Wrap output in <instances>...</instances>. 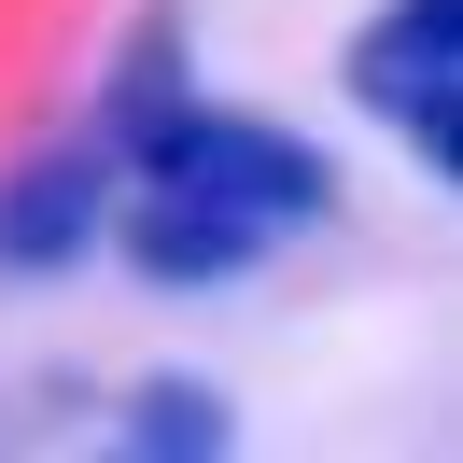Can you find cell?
Masks as SVG:
<instances>
[{"mask_svg": "<svg viewBox=\"0 0 463 463\" xmlns=\"http://www.w3.org/2000/svg\"><path fill=\"white\" fill-rule=\"evenodd\" d=\"M127 449H225V393L211 379H141L127 393Z\"/></svg>", "mask_w": 463, "mask_h": 463, "instance_id": "277c9868", "label": "cell"}, {"mask_svg": "<svg viewBox=\"0 0 463 463\" xmlns=\"http://www.w3.org/2000/svg\"><path fill=\"white\" fill-rule=\"evenodd\" d=\"M99 155L127 169V197L99 211V225H113L127 267L169 281V295L253 281L295 225L337 211L323 141H295L281 113H239V99H197V85H183V14H155V29L127 43V85H113Z\"/></svg>", "mask_w": 463, "mask_h": 463, "instance_id": "6da1fadb", "label": "cell"}, {"mask_svg": "<svg viewBox=\"0 0 463 463\" xmlns=\"http://www.w3.org/2000/svg\"><path fill=\"white\" fill-rule=\"evenodd\" d=\"M351 99L407 141V169H463V0H379L351 29Z\"/></svg>", "mask_w": 463, "mask_h": 463, "instance_id": "7a4b0ae2", "label": "cell"}, {"mask_svg": "<svg viewBox=\"0 0 463 463\" xmlns=\"http://www.w3.org/2000/svg\"><path fill=\"white\" fill-rule=\"evenodd\" d=\"M113 211V155L71 141V155H29V169H0V267H71Z\"/></svg>", "mask_w": 463, "mask_h": 463, "instance_id": "3957f363", "label": "cell"}]
</instances>
